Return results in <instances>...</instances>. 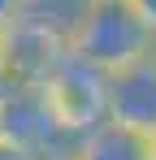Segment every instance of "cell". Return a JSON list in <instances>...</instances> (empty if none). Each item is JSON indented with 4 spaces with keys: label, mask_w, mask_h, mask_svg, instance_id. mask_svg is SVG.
Listing matches in <instances>:
<instances>
[{
    "label": "cell",
    "mask_w": 156,
    "mask_h": 160,
    "mask_svg": "<svg viewBox=\"0 0 156 160\" xmlns=\"http://www.w3.org/2000/svg\"><path fill=\"white\" fill-rule=\"evenodd\" d=\"M61 160H65V156H61Z\"/></svg>",
    "instance_id": "7c38bea8"
},
{
    "label": "cell",
    "mask_w": 156,
    "mask_h": 160,
    "mask_svg": "<svg viewBox=\"0 0 156 160\" xmlns=\"http://www.w3.org/2000/svg\"><path fill=\"white\" fill-rule=\"evenodd\" d=\"M78 4L82 0H22L18 18L4 26L9 74L44 82V74L56 65V56L70 48Z\"/></svg>",
    "instance_id": "7a4b0ae2"
},
{
    "label": "cell",
    "mask_w": 156,
    "mask_h": 160,
    "mask_svg": "<svg viewBox=\"0 0 156 160\" xmlns=\"http://www.w3.org/2000/svg\"><path fill=\"white\" fill-rule=\"evenodd\" d=\"M18 9H22V0H0V26H9L18 18Z\"/></svg>",
    "instance_id": "9c48e42d"
},
{
    "label": "cell",
    "mask_w": 156,
    "mask_h": 160,
    "mask_svg": "<svg viewBox=\"0 0 156 160\" xmlns=\"http://www.w3.org/2000/svg\"><path fill=\"white\" fill-rule=\"evenodd\" d=\"M44 91H48L61 130L74 143L82 130L104 121V100H108V69H100L96 61H87L82 52L65 48L56 56L48 74H44Z\"/></svg>",
    "instance_id": "3957f363"
},
{
    "label": "cell",
    "mask_w": 156,
    "mask_h": 160,
    "mask_svg": "<svg viewBox=\"0 0 156 160\" xmlns=\"http://www.w3.org/2000/svg\"><path fill=\"white\" fill-rule=\"evenodd\" d=\"M0 160H52V156H44L39 147H26V143H13V138H0Z\"/></svg>",
    "instance_id": "52a82bcc"
},
{
    "label": "cell",
    "mask_w": 156,
    "mask_h": 160,
    "mask_svg": "<svg viewBox=\"0 0 156 160\" xmlns=\"http://www.w3.org/2000/svg\"><path fill=\"white\" fill-rule=\"evenodd\" d=\"M65 160H152V138L104 117L100 126L82 130L70 143Z\"/></svg>",
    "instance_id": "8992f818"
},
{
    "label": "cell",
    "mask_w": 156,
    "mask_h": 160,
    "mask_svg": "<svg viewBox=\"0 0 156 160\" xmlns=\"http://www.w3.org/2000/svg\"><path fill=\"white\" fill-rule=\"evenodd\" d=\"M0 138H13L26 147H39L44 156L61 160L70 152V134L61 130L44 82L4 74L0 78Z\"/></svg>",
    "instance_id": "277c9868"
},
{
    "label": "cell",
    "mask_w": 156,
    "mask_h": 160,
    "mask_svg": "<svg viewBox=\"0 0 156 160\" xmlns=\"http://www.w3.org/2000/svg\"><path fill=\"white\" fill-rule=\"evenodd\" d=\"M130 4L139 9V18H143V22L152 26V35H156V0H130Z\"/></svg>",
    "instance_id": "ba28073f"
},
{
    "label": "cell",
    "mask_w": 156,
    "mask_h": 160,
    "mask_svg": "<svg viewBox=\"0 0 156 160\" xmlns=\"http://www.w3.org/2000/svg\"><path fill=\"white\" fill-rule=\"evenodd\" d=\"M70 48L96 61L100 69H122L156 52V35L130 0H82L70 30Z\"/></svg>",
    "instance_id": "6da1fadb"
},
{
    "label": "cell",
    "mask_w": 156,
    "mask_h": 160,
    "mask_svg": "<svg viewBox=\"0 0 156 160\" xmlns=\"http://www.w3.org/2000/svg\"><path fill=\"white\" fill-rule=\"evenodd\" d=\"M152 160H156V134H152Z\"/></svg>",
    "instance_id": "8fae6325"
},
{
    "label": "cell",
    "mask_w": 156,
    "mask_h": 160,
    "mask_svg": "<svg viewBox=\"0 0 156 160\" xmlns=\"http://www.w3.org/2000/svg\"><path fill=\"white\" fill-rule=\"evenodd\" d=\"M104 117L126 126V130L148 134V138L156 134V52L139 56L122 69H108Z\"/></svg>",
    "instance_id": "5b68a950"
},
{
    "label": "cell",
    "mask_w": 156,
    "mask_h": 160,
    "mask_svg": "<svg viewBox=\"0 0 156 160\" xmlns=\"http://www.w3.org/2000/svg\"><path fill=\"white\" fill-rule=\"evenodd\" d=\"M9 74V56H4V26H0V78Z\"/></svg>",
    "instance_id": "30bf717a"
}]
</instances>
